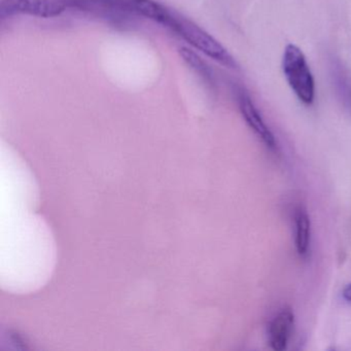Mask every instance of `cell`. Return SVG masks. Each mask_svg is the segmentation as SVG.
Instances as JSON below:
<instances>
[{
  "label": "cell",
  "mask_w": 351,
  "mask_h": 351,
  "mask_svg": "<svg viewBox=\"0 0 351 351\" xmlns=\"http://www.w3.org/2000/svg\"><path fill=\"white\" fill-rule=\"evenodd\" d=\"M165 26L173 30L197 50L204 53L219 64L223 65L227 69H238L237 62L228 52L227 49L223 48L215 38L190 20L170 12L169 18Z\"/></svg>",
  "instance_id": "1"
},
{
  "label": "cell",
  "mask_w": 351,
  "mask_h": 351,
  "mask_svg": "<svg viewBox=\"0 0 351 351\" xmlns=\"http://www.w3.org/2000/svg\"><path fill=\"white\" fill-rule=\"evenodd\" d=\"M282 69L285 79L298 99L306 106L313 104L315 96L313 75L301 49L293 44L285 47Z\"/></svg>",
  "instance_id": "2"
},
{
  "label": "cell",
  "mask_w": 351,
  "mask_h": 351,
  "mask_svg": "<svg viewBox=\"0 0 351 351\" xmlns=\"http://www.w3.org/2000/svg\"><path fill=\"white\" fill-rule=\"evenodd\" d=\"M71 0H1L0 17L16 15L36 16L40 18L58 17L66 11Z\"/></svg>",
  "instance_id": "3"
},
{
  "label": "cell",
  "mask_w": 351,
  "mask_h": 351,
  "mask_svg": "<svg viewBox=\"0 0 351 351\" xmlns=\"http://www.w3.org/2000/svg\"><path fill=\"white\" fill-rule=\"evenodd\" d=\"M238 101H239L240 110L242 116L245 119L248 126L252 129L254 133L258 135V138L270 149H274L276 145L274 135L271 132L270 129L267 126L266 123L263 120L258 110L254 106V102L250 99L247 94L240 92Z\"/></svg>",
  "instance_id": "4"
},
{
  "label": "cell",
  "mask_w": 351,
  "mask_h": 351,
  "mask_svg": "<svg viewBox=\"0 0 351 351\" xmlns=\"http://www.w3.org/2000/svg\"><path fill=\"white\" fill-rule=\"evenodd\" d=\"M295 316L291 309L279 312L269 326V344L273 350L282 351L287 349L293 332Z\"/></svg>",
  "instance_id": "5"
},
{
  "label": "cell",
  "mask_w": 351,
  "mask_h": 351,
  "mask_svg": "<svg viewBox=\"0 0 351 351\" xmlns=\"http://www.w3.org/2000/svg\"><path fill=\"white\" fill-rule=\"evenodd\" d=\"M295 243L298 254L300 256H305L307 254L310 245V231H311V223H310L309 215L306 213L305 209L299 208L295 213Z\"/></svg>",
  "instance_id": "6"
},
{
  "label": "cell",
  "mask_w": 351,
  "mask_h": 351,
  "mask_svg": "<svg viewBox=\"0 0 351 351\" xmlns=\"http://www.w3.org/2000/svg\"><path fill=\"white\" fill-rule=\"evenodd\" d=\"M180 55H182L184 60L188 63L190 66H192V69H196L197 73L202 75L207 81H211V75L209 69H207L205 63L195 54L192 51L189 50L186 48L180 49Z\"/></svg>",
  "instance_id": "7"
},
{
  "label": "cell",
  "mask_w": 351,
  "mask_h": 351,
  "mask_svg": "<svg viewBox=\"0 0 351 351\" xmlns=\"http://www.w3.org/2000/svg\"><path fill=\"white\" fill-rule=\"evenodd\" d=\"M343 298L351 303V283L343 289Z\"/></svg>",
  "instance_id": "8"
}]
</instances>
